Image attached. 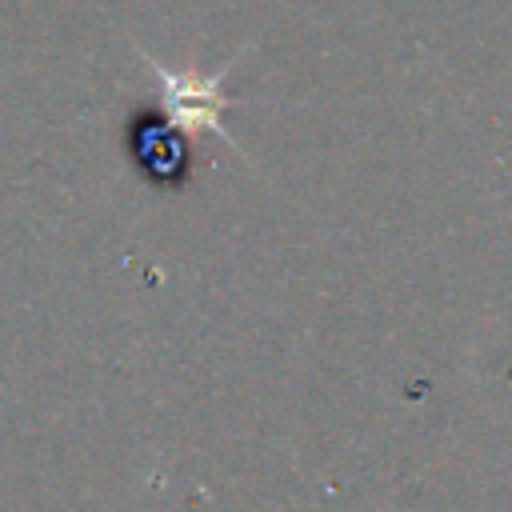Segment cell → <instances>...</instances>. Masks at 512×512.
<instances>
[{
    "label": "cell",
    "instance_id": "obj_1",
    "mask_svg": "<svg viewBox=\"0 0 512 512\" xmlns=\"http://www.w3.org/2000/svg\"><path fill=\"white\" fill-rule=\"evenodd\" d=\"M136 56L148 64V72L160 80V100H164V108H160V116L176 128V132H216V136H224L236 152H240V140L224 128V120H220V112L228 108V96H224V76L232 72V64L244 56V48L228 60V64H220V68H212V72H188V68H168V64H160V60H152L144 48H136Z\"/></svg>",
    "mask_w": 512,
    "mask_h": 512
},
{
    "label": "cell",
    "instance_id": "obj_2",
    "mask_svg": "<svg viewBox=\"0 0 512 512\" xmlns=\"http://www.w3.org/2000/svg\"><path fill=\"white\" fill-rule=\"evenodd\" d=\"M128 152H132L136 168L152 180L184 184V176H188L184 132H176L156 108H136L128 116Z\"/></svg>",
    "mask_w": 512,
    "mask_h": 512
}]
</instances>
